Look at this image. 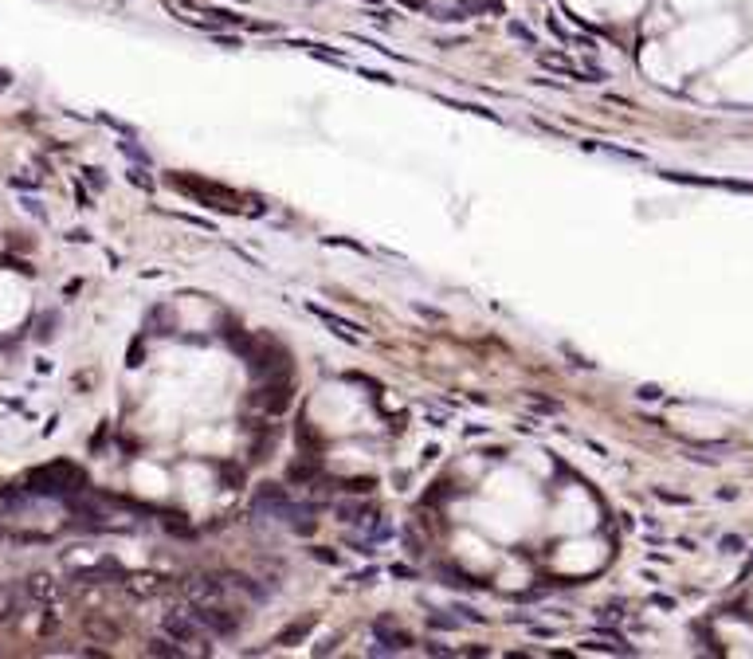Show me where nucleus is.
Instances as JSON below:
<instances>
[{"label": "nucleus", "mask_w": 753, "mask_h": 659, "mask_svg": "<svg viewBox=\"0 0 753 659\" xmlns=\"http://www.w3.org/2000/svg\"><path fill=\"white\" fill-rule=\"evenodd\" d=\"M310 314H318V318L326 322V326H334V334H342V338H349V341H361V334H357V326H349V322L334 318L330 310H322V306H310Z\"/></svg>", "instance_id": "obj_1"}, {"label": "nucleus", "mask_w": 753, "mask_h": 659, "mask_svg": "<svg viewBox=\"0 0 753 659\" xmlns=\"http://www.w3.org/2000/svg\"><path fill=\"white\" fill-rule=\"evenodd\" d=\"M16 612V589L12 585H0V620H8Z\"/></svg>", "instance_id": "obj_2"}]
</instances>
